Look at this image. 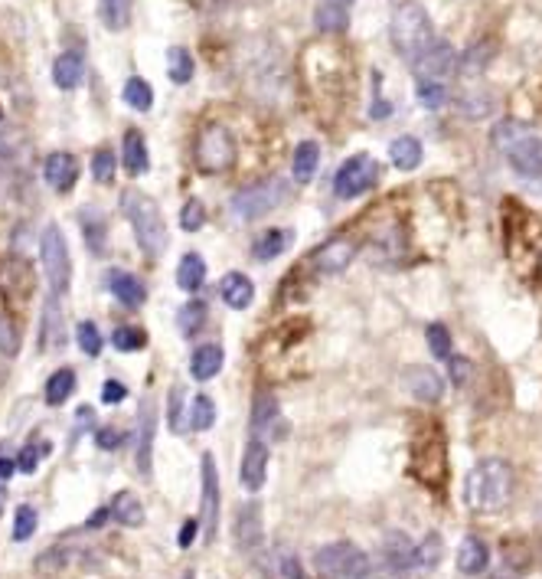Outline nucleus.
Listing matches in <instances>:
<instances>
[{"label":"nucleus","instance_id":"1","mask_svg":"<svg viewBox=\"0 0 542 579\" xmlns=\"http://www.w3.org/2000/svg\"><path fill=\"white\" fill-rule=\"evenodd\" d=\"M513 494V468L504 458H484L471 468L464 481V504L474 514L504 511Z\"/></svg>","mask_w":542,"mask_h":579},{"label":"nucleus","instance_id":"2","mask_svg":"<svg viewBox=\"0 0 542 579\" xmlns=\"http://www.w3.org/2000/svg\"><path fill=\"white\" fill-rule=\"evenodd\" d=\"M121 213H124V219L131 223L141 252L151 258L163 256V249H167V223H163L161 206H157L148 194L128 187L121 194Z\"/></svg>","mask_w":542,"mask_h":579},{"label":"nucleus","instance_id":"3","mask_svg":"<svg viewBox=\"0 0 542 579\" xmlns=\"http://www.w3.org/2000/svg\"><path fill=\"white\" fill-rule=\"evenodd\" d=\"M389 37H392V47L399 49V56H402L409 66L438 39L432 33V16H428L425 7L415 4V0H405V4L395 7Z\"/></svg>","mask_w":542,"mask_h":579},{"label":"nucleus","instance_id":"4","mask_svg":"<svg viewBox=\"0 0 542 579\" xmlns=\"http://www.w3.org/2000/svg\"><path fill=\"white\" fill-rule=\"evenodd\" d=\"M314 570L320 579H366L370 573V556L349 541L327 543L314 556Z\"/></svg>","mask_w":542,"mask_h":579},{"label":"nucleus","instance_id":"5","mask_svg":"<svg viewBox=\"0 0 542 579\" xmlns=\"http://www.w3.org/2000/svg\"><path fill=\"white\" fill-rule=\"evenodd\" d=\"M39 258H43V275L49 282V295H66L72 282V258L66 236L56 223H49L39 236Z\"/></svg>","mask_w":542,"mask_h":579},{"label":"nucleus","instance_id":"6","mask_svg":"<svg viewBox=\"0 0 542 579\" xmlns=\"http://www.w3.org/2000/svg\"><path fill=\"white\" fill-rule=\"evenodd\" d=\"M196 167L203 174H223L235 164V138L229 134V128L210 125L203 128V134L196 138Z\"/></svg>","mask_w":542,"mask_h":579},{"label":"nucleus","instance_id":"7","mask_svg":"<svg viewBox=\"0 0 542 579\" xmlns=\"http://www.w3.org/2000/svg\"><path fill=\"white\" fill-rule=\"evenodd\" d=\"M287 200V187L281 181H262L252 187H242L233 196V213L242 223H255V219L268 216L275 206H281Z\"/></svg>","mask_w":542,"mask_h":579},{"label":"nucleus","instance_id":"8","mask_svg":"<svg viewBox=\"0 0 542 579\" xmlns=\"http://www.w3.org/2000/svg\"><path fill=\"white\" fill-rule=\"evenodd\" d=\"M380 177H382L380 164L370 154H353L343 161L337 177H333V194L340 196V200H353V196H363L366 190L376 187Z\"/></svg>","mask_w":542,"mask_h":579},{"label":"nucleus","instance_id":"9","mask_svg":"<svg viewBox=\"0 0 542 579\" xmlns=\"http://www.w3.org/2000/svg\"><path fill=\"white\" fill-rule=\"evenodd\" d=\"M138 455H134V462H138V471L144 481L154 478V432H157V403L151 396L141 399V409H138Z\"/></svg>","mask_w":542,"mask_h":579},{"label":"nucleus","instance_id":"10","mask_svg":"<svg viewBox=\"0 0 542 579\" xmlns=\"http://www.w3.org/2000/svg\"><path fill=\"white\" fill-rule=\"evenodd\" d=\"M454 56L457 53L451 49L448 39H434L432 47H428L425 53H422L419 59L409 66V69L415 72V79H419V82H438V79L448 76V72L457 66Z\"/></svg>","mask_w":542,"mask_h":579},{"label":"nucleus","instance_id":"11","mask_svg":"<svg viewBox=\"0 0 542 579\" xmlns=\"http://www.w3.org/2000/svg\"><path fill=\"white\" fill-rule=\"evenodd\" d=\"M353 256H357V246L349 239H327L310 252V266L318 275H340L347 272V266H353Z\"/></svg>","mask_w":542,"mask_h":579},{"label":"nucleus","instance_id":"12","mask_svg":"<svg viewBox=\"0 0 542 579\" xmlns=\"http://www.w3.org/2000/svg\"><path fill=\"white\" fill-rule=\"evenodd\" d=\"M265 478H268V446H265V438L252 436L245 442V452H242L239 481L245 491H262Z\"/></svg>","mask_w":542,"mask_h":579},{"label":"nucleus","instance_id":"13","mask_svg":"<svg viewBox=\"0 0 542 579\" xmlns=\"http://www.w3.org/2000/svg\"><path fill=\"white\" fill-rule=\"evenodd\" d=\"M203 527H206V543L216 541L219 527V475L213 455H203Z\"/></svg>","mask_w":542,"mask_h":579},{"label":"nucleus","instance_id":"14","mask_svg":"<svg viewBox=\"0 0 542 579\" xmlns=\"http://www.w3.org/2000/svg\"><path fill=\"white\" fill-rule=\"evenodd\" d=\"M62 341H66V321H62L59 295H49V298H47V305H43V318H39L36 351H39V353L59 351Z\"/></svg>","mask_w":542,"mask_h":579},{"label":"nucleus","instance_id":"15","mask_svg":"<svg viewBox=\"0 0 542 579\" xmlns=\"http://www.w3.org/2000/svg\"><path fill=\"white\" fill-rule=\"evenodd\" d=\"M506 161H510V167L519 174V177H526V181H542V138L526 134L516 148L506 151Z\"/></svg>","mask_w":542,"mask_h":579},{"label":"nucleus","instance_id":"16","mask_svg":"<svg viewBox=\"0 0 542 579\" xmlns=\"http://www.w3.org/2000/svg\"><path fill=\"white\" fill-rule=\"evenodd\" d=\"M43 177H47V184L56 194H69L78 181V161L72 154H66V151H56V154H49L43 161Z\"/></svg>","mask_w":542,"mask_h":579},{"label":"nucleus","instance_id":"17","mask_svg":"<svg viewBox=\"0 0 542 579\" xmlns=\"http://www.w3.org/2000/svg\"><path fill=\"white\" fill-rule=\"evenodd\" d=\"M235 543H239L245 553H255L262 547V504L248 501L235 514Z\"/></svg>","mask_w":542,"mask_h":579},{"label":"nucleus","instance_id":"18","mask_svg":"<svg viewBox=\"0 0 542 579\" xmlns=\"http://www.w3.org/2000/svg\"><path fill=\"white\" fill-rule=\"evenodd\" d=\"M402 384L405 390L415 399H422V403H438V399L444 396V380L438 376V370L432 367H409L402 374Z\"/></svg>","mask_w":542,"mask_h":579},{"label":"nucleus","instance_id":"19","mask_svg":"<svg viewBox=\"0 0 542 579\" xmlns=\"http://www.w3.org/2000/svg\"><path fill=\"white\" fill-rule=\"evenodd\" d=\"M219 295H223V301L233 311H245L252 305V298H255V285L242 272H225L223 282H219Z\"/></svg>","mask_w":542,"mask_h":579},{"label":"nucleus","instance_id":"20","mask_svg":"<svg viewBox=\"0 0 542 579\" xmlns=\"http://www.w3.org/2000/svg\"><path fill=\"white\" fill-rule=\"evenodd\" d=\"M109 289L124 308H141L148 301V289H144V282L131 272H118L115 268V272L109 275Z\"/></svg>","mask_w":542,"mask_h":579},{"label":"nucleus","instance_id":"21","mask_svg":"<svg viewBox=\"0 0 542 579\" xmlns=\"http://www.w3.org/2000/svg\"><path fill=\"white\" fill-rule=\"evenodd\" d=\"M82 76H86V59H82L78 49H66L53 63V82L62 92H72L82 82Z\"/></svg>","mask_w":542,"mask_h":579},{"label":"nucleus","instance_id":"22","mask_svg":"<svg viewBox=\"0 0 542 579\" xmlns=\"http://www.w3.org/2000/svg\"><path fill=\"white\" fill-rule=\"evenodd\" d=\"M386 563H389V570H395V573H405L409 566H415L419 563V543H412L405 533H389L386 537Z\"/></svg>","mask_w":542,"mask_h":579},{"label":"nucleus","instance_id":"23","mask_svg":"<svg viewBox=\"0 0 542 579\" xmlns=\"http://www.w3.org/2000/svg\"><path fill=\"white\" fill-rule=\"evenodd\" d=\"M223 361H225V353L219 344H200L190 353V374H193V380L206 384V380H213V376L223 370Z\"/></svg>","mask_w":542,"mask_h":579},{"label":"nucleus","instance_id":"24","mask_svg":"<svg viewBox=\"0 0 542 579\" xmlns=\"http://www.w3.org/2000/svg\"><path fill=\"white\" fill-rule=\"evenodd\" d=\"M490 563V550L481 537H464V543L457 547V570L464 573V576H477L484 573Z\"/></svg>","mask_w":542,"mask_h":579},{"label":"nucleus","instance_id":"25","mask_svg":"<svg viewBox=\"0 0 542 579\" xmlns=\"http://www.w3.org/2000/svg\"><path fill=\"white\" fill-rule=\"evenodd\" d=\"M121 161H124V171L131 174V177H138V174H144L151 167V157H148V142H144V134L141 132H128L121 142Z\"/></svg>","mask_w":542,"mask_h":579},{"label":"nucleus","instance_id":"26","mask_svg":"<svg viewBox=\"0 0 542 579\" xmlns=\"http://www.w3.org/2000/svg\"><path fill=\"white\" fill-rule=\"evenodd\" d=\"M278 399L271 396L268 390H258L255 399H252V436L262 438L268 429H275V423H278Z\"/></svg>","mask_w":542,"mask_h":579},{"label":"nucleus","instance_id":"27","mask_svg":"<svg viewBox=\"0 0 542 579\" xmlns=\"http://www.w3.org/2000/svg\"><path fill=\"white\" fill-rule=\"evenodd\" d=\"M314 26L320 33H347L349 7H343L337 0H320L318 10H314Z\"/></svg>","mask_w":542,"mask_h":579},{"label":"nucleus","instance_id":"28","mask_svg":"<svg viewBox=\"0 0 542 579\" xmlns=\"http://www.w3.org/2000/svg\"><path fill=\"white\" fill-rule=\"evenodd\" d=\"M109 511L121 527H141L144 524V504L138 501V494L134 491H118L115 498H111Z\"/></svg>","mask_w":542,"mask_h":579},{"label":"nucleus","instance_id":"29","mask_svg":"<svg viewBox=\"0 0 542 579\" xmlns=\"http://www.w3.org/2000/svg\"><path fill=\"white\" fill-rule=\"evenodd\" d=\"M422 157H425L422 142L412 138V134H402V138H395V142L389 144V161H392L399 171H415V167L422 164Z\"/></svg>","mask_w":542,"mask_h":579},{"label":"nucleus","instance_id":"30","mask_svg":"<svg viewBox=\"0 0 542 579\" xmlns=\"http://www.w3.org/2000/svg\"><path fill=\"white\" fill-rule=\"evenodd\" d=\"M203 282H206V262L196 252H186L177 266V285L183 291H200Z\"/></svg>","mask_w":542,"mask_h":579},{"label":"nucleus","instance_id":"31","mask_svg":"<svg viewBox=\"0 0 542 579\" xmlns=\"http://www.w3.org/2000/svg\"><path fill=\"white\" fill-rule=\"evenodd\" d=\"M320 164V148L314 142H301L295 148V164H291V174H295L297 184H310L314 174H318Z\"/></svg>","mask_w":542,"mask_h":579},{"label":"nucleus","instance_id":"32","mask_svg":"<svg viewBox=\"0 0 542 579\" xmlns=\"http://www.w3.org/2000/svg\"><path fill=\"white\" fill-rule=\"evenodd\" d=\"M287 246H291V233H287V229H268V233H262L255 243H252V256H255L258 262H271V258H278Z\"/></svg>","mask_w":542,"mask_h":579},{"label":"nucleus","instance_id":"33","mask_svg":"<svg viewBox=\"0 0 542 579\" xmlns=\"http://www.w3.org/2000/svg\"><path fill=\"white\" fill-rule=\"evenodd\" d=\"M99 16L111 33L128 30V24H131V0H99Z\"/></svg>","mask_w":542,"mask_h":579},{"label":"nucleus","instance_id":"34","mask_svg":"<svg viewBox=\"0 0 542 579\" xmlns=\"http://www.w3.org/2000/svg\"><path fill=\"white\" fill-rule=\"evenodd\" d=\"M72 390H76V370L62 367L47 380V390H43V396H47L49 406H62V403L72 396Z\"/></svg>","mask_w":542,"mask_h":579},{"label":"nucleus","instance_id":"35","mask_svg":"<svg viewBox=\"0 0 542 579\" xmlns=\"http://www.w3.org/2000/svg\"><path fill=\"white\" fill-rule=\"evenodd\" d=\"M121 99H124L128 105H131L134 111H151V105H154V89H151L148 79L131 76L128 82H124Z\"/></svg>","mask_w":542,"mask_h":579},{"label":"nucleus","instance_id":"36","mask_svg":"<svg viewBox=\"0 0 542 579\" xmlns=\"http://www.w3.org/2000/svg\"><path fill=\"white\" fill-rule=\"evenodd\" d=\"M78 223H82V233H86V246L95 252V256H101V252H105V239H109V229H105V219H101V213L82 210Z\"/></svg>","mask_w":542,"mask_h":579},{"label":"nucleus","instance_id":"37","mask_svg":"<svg viewBox=\"0 0 542 579\" xmlns=\"http://www.w3.org/2000/svg\"><path fill=\"white\" fill-rule=\"evenodd\" d=\"M72 563V550L69 547H49L43 550V553L33 560V570L39 573V576H59L66 566Z\"/></svg>","mask_w":542,"mask_h":579},{"label":"nucleus","instance_id":"38","mask_svg":"<svg viewBox=\"0 0 542 579\" xmlns=\"http://www.w3.org/2000/svg\"><path fill=\"white\" fill-rule=\"evenodd\" d=\"M193 56H190V49L183 47H173L171 53H167V76H171V82H177V86H186L190 79H193Z\"/></svg>","mask_w":542,"mask_h":579},{"label":"nucleus","instance_id":"39","mask_svg":"<svg viewBox=\"0 0 542 579\" xmlns=\"http://www.w3.org/2000/svg\"><path fill=\"white\" fill-rule=\"evenodd\" d=\"M203 324H206V305H203L200 298L186 301V305L180 308V314H177L180 334H183V337H196V331H203Z\"/></svg>","mask_w":542,"mask_h":579},{"label":"nucleus","instance_id":"40","mask_svg":"<svg viewBox=\"0 0 542 579\" xmlns=\"http://www.w3.org/2000/svg\"><path fill=\"white\" fill-rule=\"evenodd\" d=\"M213 423H216V403H213V396H206V393H196L193 406H190V426H193L196 432H206L213 429Z\"/></svg>","mask_w":542,"mask_h":579},{"label":"nucleus","instance_id":"41","mask_svg":"<svg viewBox=\"0 0 542 579\" xmlns=\"http://www.w3.org/2000/svg\"><path fill=\"white\" fill-rule=\"evenodd\" d=\"M490 53H494V43H477V47H471L457 59V69L464 72V76H477V72H484V66L490 63Z\"/></svg>","mask_w":542,"mask_h":579},{"label":"nucleus","instance_id":"42","mask_svg":"<svg viewBox=\"0 0 542 579\" xmlns=\"http://www.w3.org/2000/svg\"><path fill=\"white\" fill-rule=\"evenodd\" d=\"M111 341H115L118 351L134 353V351H141V347L148 344V331L134 328V324H121V328H115V334H111Z\"/></svg>","mask_w":542,"mask_h":579},{"label":"nucleus","instance_id":"43","mask_svg":"<svg viewBox=\"0 0 542 579\" xmlns=\"http://www.w3.org/2000/svg\"><path fill=\"white\" fill-rule=\"evenodd\" d=\"M523 138H526V128L519 125V121H500V125L494 128V148L504 151V154L510 148H516Z\"/></svg>","mask_w":542,"mask_h":579},{"label":"nucleus","instance_id":"44","mask_svg":"<svg viewBox=\"0 0 542 579\" xmlns=\"http://www.w3.org/2000/svg\"><path fill=\"white\" fill-rule=\"evenodd\" d=\"M39 524V514L30 508V504H20L14 514V543H26L33 537V531H36Z\"/></svg>","mask_w":542,"mask_h":579},{"label":"nucleus","instance_id":"45","mask_svg":"<svg viewBox=\"0 0 542 579\" xmlns=\"http://www.w3.org/2000/svg\"><path fill=\"white\" fill-rule=\"evenodd\" d=\"M442 556H444L442 533H428L425 541L419 543V566L422 570H434V566L442 563Z\"/></svg>","mask_w":542,"mask_h":579},{"label":"nucleus","instance_id":"46","mask_svg":"<svg viewBox=\"0 0 542 579\" xmlns=\"http://www.w3.org/2000/svg\"><path fill=\"white\" fill-rule=\"evenodd\" d=\"M76 341H78V347H82V353H86V357H99L101 347H105L99 324H92V321L78 324V328H76Z\"/></svg>","mask_w":542,"mask_h":579},{"label":"nucleus","instance_id":"47","mask_svg":"<svg viewBox=\"0 0 542 579\" xmlns=\"http://www.w3.org/2000/svg\"><path fill=\"white\" fill-rule=\"evenodd\" d=\"M206 226V206L200 200H186L183 210H180V229L183 233H200Z\"/></svg>","mask_w":542,"mask_h":579},{"label":"nucleus","instance_id":"48","mask_svg":"<svg viewBox=\"0 0 542 579\" xmlns=\"http://www.w3.org/2000/svg\"><path fill=\"white\" fill-rule=\"evenodd\" d=\"M425 337H428V351H432V357H438V361L451 357V331L444 328V324H428Z\"/></svg>","mask_w":542,"mask_h":579},{"label":"nucleus","instance_id":"49","mask_svg":"<svg viewBox=\"0 0 542 579\" xmlns=\"http://www.w3.org/2000/svg\"><path fill=\"white\" fill-rule=\"evenodd\" d=\"M183 386H173L171 396H167V423H171L173 432L186 429V416H183Z\"/></svg>","mask_w":542,"mask_h":579},{"label":"nucleus","instance_id":"50","mask_svg":"<svg viewBox=\"0 0 542 579\" xmlns=\"http://www.w3.org/2000/svg\"><path fill=\"white\" fill-rule=\"evenodd\" d=\"M0 353L4 357H16L20 353V331L14 328L7 314H0Z\"/></svg>","mask_w":542,"mask_h":579},{"label":"nucleus","instance_id":"51","mask_svg":"<svg viewBox=\"0 0 542 579\" xmlns=\"http://www.w3.org/2000/svg\"><path fill=\"white\" fill-rule=\"evenodd\" d=\"M115 154H111L109 148H99L95 151V157H92V177L99 184H109L111 177H115Z\"/></svg>","mask_w":542,"mask_h":579},{"label":"nucleus","instance_id":"52","mask_svg":"<svg viewBox=\"0 0 542 579\" xmlns=\"http://www.w3.org/2000/svg\"><path fill=\"white\" fill-rule=\"evenodd\" d=\"M275 566H278V579H304V566L291 550H278L275 553Z\"/></svg>","mask_w":542,"mask_h":579},{"label":"nucleus","instance_id":"53","mask_svg":"<svg viewBox=\"0 0 542 579\" xmlns=\"http://www.w3.org/2000/svg\"><path fill=\"white\" fill-rule=\"evenodd\" d=\"M444 99H448V92H444L442 82H419V102L425 109H442Z\"/></svg>","mask_w":542,"mask_h":579},{"label":"nucleus","instance_id":"54","mask_svg":"<svg viewBox=\"0 0 542 579\" xmlns=\"http://www.w3.org/2000/svg\"><path fill=\"white\" fill-rule=\"evenodd\" d=\"M49 452V446H26L24 452H20V458H16V468L24 471V475H30V471H36L39 458Z\"/></svg>","mask_w":542,"mask_h":579},{"label":"nucleus","instance_id":"55","mask_svg":"<svg viewBox=\"0 0 542 579\" xmlns=\"http://www.w3.org/2000/svg\"><path fill=\"white\" fill-rule=\"evenodd\" d=\"M95 442H99L101 452H115V448L124 446V436L118 429H111V426H105V429L95 432Z\"/></svg>","mask_w":542,"mask_h":579},{"label":"nucleus","instance_id":"56","mask_svg":"<svg viewBox=\"0 0 542 579\" xmlns=\"http://www.w3.org/2000/svg\"><path fill=\"white\" fill-rule=\"evenodd\" d=\"M124 396H128V386L118 384V380H109V384L101 386V403H105V406H115Z\"/></svg>","mask_w":542,"mask_h":579},{"label":"nucleus","instance_id":"57","mask_svg":"<svg viewBox=\"0 0 542 579\" xmlns=\"http://www.w3.org/2000/svg\"><path fill=\"white\" fill-rule=\"evenodd\" d=\"M467 380H471V361H467V357H457V361H451V384L467 386Z\"/></svg>","mask_w":542,"mask_h":579},{"label":"nucleus","instance_id":"58","mask_svg":"<svg viewBox=\"0 0 542 579\" xmlns=\"http://www.w3.org/2000/svg\"><path fill=\"white\" fill-rule=\"evenodd\" d=\"M196 531H200V521H186L183 531H180V547H190L196 537Z\"/></svg>","mask_w":542,"mask_h":579},{"label":"nucleus","instance_id":"59","mask_svg":"<svg viewBox=\"0 0 542 579\" xmlns=\"http://www.w3.org/2000/svg\"><path fill=\"white\" fill-rule=\"evenodd\" d=\"M109 517H111V511H109V508L95 511V514L86 521V527H89V531H95V527H101V524H105V521H109Z\"/></svg>","mask_w":542,"mask_h":579},{"label":"nucleus","instance_id":"60","mask_svg":"<svg viewBox=\"0 0 542 579\" xmlns=\"http://www.w3.org/2000/svg\"><path fill=\"white\" fill-rule=\"evenodd\" d=\"M14 471H20V468H16L14 458H0V481H7V478L14 475Z\"/></svg>","mask_w":542,"mask_h":579},{"label":"nucleus","instance_id":"61","mask_svg":"<svg viewBox=\"0 0 542 579\" xmlns=\"http://www.w3.org/2000/svg\"><path fill=\"white\" fill-rule=\"evenodd\" d=\"M193 7L196 10H219V7H225V0H193Z\"/></svg>","mask_w":542,"mask_h":579},{"label":"nucleus","instance_id":"62","mask_svg":"<svg viewBox=\"0 0 542 579\" xmlns=\"http://www.w3.org/2000/svg\"><path fill=\"white\" fill-rule=\"evenodd\" d=\"M399 576H402V573H395V570L382 573V576H380V573H366V579H399Z\"/></svg>","mask_w":542,"mask_h":579},{"label":"nucleus","instance_id":"63","mask_svg":"<svg viewBox=\"0 0 542 579\" xmlns=\"http://www.w3.org/2000/svg\"><path fill=\"white\" fill-rule=\"evenodd\" d=\"M337 4H343V7H349V4H353V0H337Z\"/></svg>","mask_w":542,"mask_h":579}]
</instances>
